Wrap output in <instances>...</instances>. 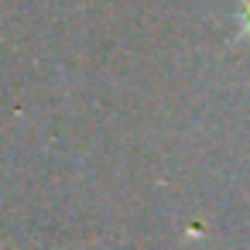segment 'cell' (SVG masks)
<instances>
[{"instance_id":"1","label":"cell","mask_w":250,"mask_h":250,"mask_svg":"<svg viewBox=\"0 0 250 250\" xmlns=\"http://www.w3.org/2000/svg\"><path fill=\"white\" fill-rule=\"evenodd\" d=\"M243 21H247V24H243V28H247V31H250V7H247V14H243Z\"/></svg>"}]
</instances>
